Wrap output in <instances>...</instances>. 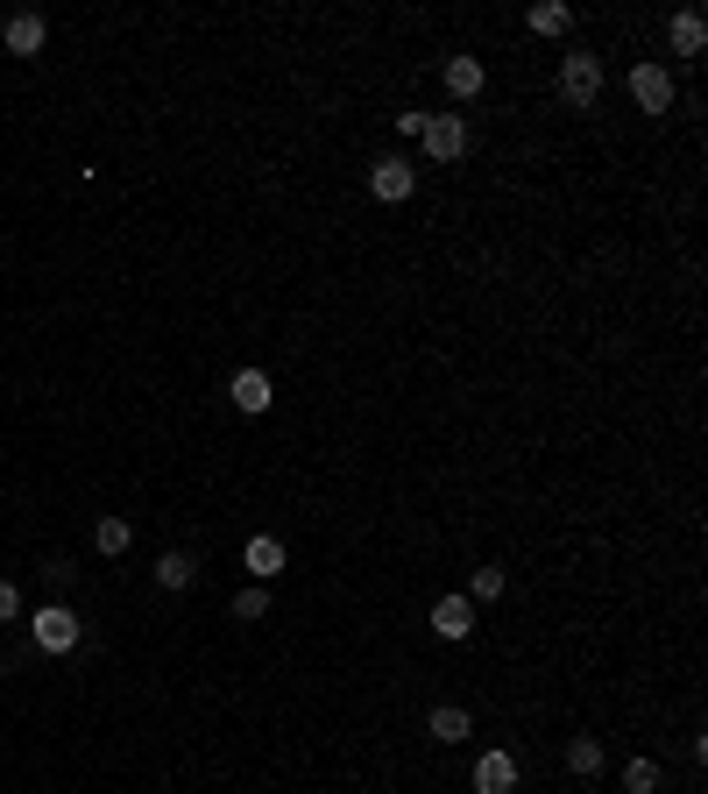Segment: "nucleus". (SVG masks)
I'll return each mask as SVG.
<instances>
[{
    "instance_id": "f257e3e1",
    "label": "nucleus",
    "mask_w": 708,
    "mask_h": 794,
    "mask_svg": "<svg viewBox=\"0 0 708 794\" xmlns=\"http://www.w3.org/2000/svg\"><path fill=\"white\" fill-rule=\"evenodd\" d=\"M595 93H602V57L595 50H574L560 65V100H567V107H595Z\"/></svg>"
},
{
    "instance_id": "f03ea898",
    "label": "nucleus",
    "mask_w": 708,
    "mask_h": 794,
    "mask_svg": "<svg viewBox=\"0 0 708 794\" xmlns=\"http://www.w3.org/2000/svg\"><path fill=\"white\" fill-rule=\"evenodd\" d=\"M28 638H36L43 653H71L79 646V618H71L65 603H43L36 618H28Z\"/></svg>"
},
{
    "instance_id": "7ed1b4c3",
    "label": "nucleus",
    "mask_w": 708,
    "mask_h": 794,
    "mask_svg": "<svg viewBox=\"0 0 708 794\" xmlns=\"http://www.w3.org/2000/svg\"><path fill=\"white\" fill-rule=\"evenodd\" d=\"M418 142L432 149V163H461L468 157V122L461 114H426V135Z\"/></svg>"
},
{
    "instance_id": "20e7f679",
    "label": "nucleus",
    "mask_w": 708,
    "mask_h": 794,
    "mask_svg": "<svg viewBox=\"0 0 708 794\" xmlns=\"http://www.w3.org/2000/svg\"><path fill=\"white\" fill-rule=\"evenodd\" d=\"M630 100H638L645 114H666L673 107V71L652 65V57H645V65H630Z\"/></svg>"
},
{
    "instance_id": "39448f33",
    "label": "nucleus",
    "mask_w": 708,
    "mask_h": 794,
    "mask_svg": "<svg viewBox=\"0 0 708 794\" xmlns=\"http://www.w3.org/2000/svg\"><path fill=\"white\" fill-rule=\"evenodd\" d=\"M411 185H418V171H411V163H404V157H383V163H375V171H369V192H375V199H383V206L411 199Z\"/></svg>"
},
{
    "instance_id": "423d86ee",
    "label": "nucleus",
    "mask_w": 708,
    "mask_h": 794,
    "mask_svg": "<svg viewBox=\"0 0 708 794\" xmlns=\"http://www.w3.org/2000/svg\"><path fill=\"white\" fill-rule=\"evenodd\" d=\"M475 794H518V759H510L503 745L475 759Z\"/></svg>"
},
{
    "instance_id": "0eeeda50",
    "label": "nucleus",
    "mask_w": 708,
    "mask_h": 794,
    "mask_svg": "<svg viewBox=\"0 0 708 794\" xmlns=\"http://www.w3.org/2000/svg\"><path fill=\"white\" fill-rule=\"evenodd\" d=\"M432 632H440L446 646H461V638L475 632V603L468 596H440V603H432Z\"/></svg>"
},
{
    "instance_id": "6e6552de",
    "label": "nucleus",
    "mask_w": 708,
    "mask_h": 794,
    "mask_svg": "<svg viewBox=\"0 0 708 794\" xmlns=\"http://www.w3.org/2000/svg\"><path fill=\"white\" fill-rule=\"evenodd\" d=\"M666 36H673V57H701V50H708V22H701L695 8H681V14H673V28H666Z\"/></svg>"
},
{
    "instance_id": "1a4fd4ad",
    "label": "nucleus",
    "mask_w": 708,
    "mask_h": 794,
    "mask_svg": "<svg viewBox=\"0 0 708 794\" xmlns=\"http://www.w3.org/2000/svg\"><path fill=\"white\" fill-rule=\"evenodd\" d=\"M481 85H489V71H481V57H446V93H454V100H475Z\"/></svg>"
},
{
    "instance_id": "9d476101",
    "label": "nucleus",
    "mask_w": 708,
    "mask_h": 794,
    "mask_svg": "<svg viewBox=\"0 0 708 794\" xmlns=\"http://www.w3.org/2000/svg\"><path fill=\"white\" fill-rule=\"evenodd\" d=\"M234 404H241V412H269V398H277V391H269V377H263V369H241V377H234V391H228Z\"/></svg>"
},
{
    "instance_id": "9b49d317",
    "label": "nucleus",
    "mask_w": 708,
    "mask_h": 794,
    "mask_svg": "<svg viewBox=\"0 0 708 794\" xmlns=\"http://www.w3.org/2000/svg\"><path fill=\"white\" fill-rule=\"evenodd\" d=\"M43 36H50V28H43V14H8V50L14 57H36Z\"/></svg>"
},
{
    "instance_id": "f8f14e48",
    "label": "nucleus",
    "mask_w": 708,
    "mask_h": 794,
    "mask_svg": "<svg viewBox=\"0 0 708 794\" xmlns=\"http://www.w3.org/2000/svg\"><path fill=\"white\" fill-rule=\"evenodd\" d=\"M241 561H248L255 582H277L283 575V546H277V539H248V553H241Z\"/></svg>"
},
{
    "instance_id": "ddd939ff",
    "label": "nucleus",
    "mask_w": 708,
    "mask_h": 794,
    "mask_svg": "<svg viewBox=\"0 0 708 794\" xmlns=\"http://www.w3.org/2000/svg\"><path fill=\"white\" fill-rule=\"evenodd\" d=\"M524 22H532V36H567V28H574V8H560V0H538Z\"/></svg>"
},
{
    "instance_id": "4468645a",
    "label": "nucleus",
    "mask_w": 708,
    "mask_h": 794,
    "mask_svg": "<svg viewBox=\"0 0 708 794\" xmlns=\"http://www.w3.org/2000/svg\"><path fill=\"white\" fill-rule=\"evenodd\" d=\"M432 738H440V745H461V738H468V710L440 702V710H432Z\"/></svg>"
},
{
    "instance_id": "2eb2a0df",
    "label": "nucleus",
    "mask_w": 708,
    "mask_h": 794,
    "mask_svg": "<svg viewBox=\"0 0 708 794\" xmlns=\"http://www.w3.org/2000/svg\"><path fill=\"white\" fill-rule=\"evenodd\" d=\"M191 575H199V567H191V553H163V561H156V582H163V589H191Z\"/></svg>"
},
{
    "instance_id": "dca6fc26",
    "label": "nucleus",
    "mask_w": 708,
    "mask_h": 794,
    "mask_svg": "<svg viewBox=\"0 0 708 794\" xmlns=\"http://www.w3.org/2000/svg\"><path fill=\"white\" fill-rule=\"evenodd\" d=\"M567 767H574L581 781H589V773H602V738H574V745H567Z\"/></svg>"
},
{
    "instance_id": "f3484780",
    "label": "nucleus",
    "mask_w": 708,
    "mask_h": 794,
    "mask_svg": "<svg viewBox=\"0 0 708 794\" xmlns=\"http://www.w3.org/2000/svg\"><path fill=\"white\" fill-rule=\"evenodd\" d=\"M128 539H135L128 518H100V526H93V546H100V553H128Z\"/></svg>"
},
{
    "instance_id": "a211bd4d",
    "label": "nucleus",
    "mask_w": 708,
    "mask_h": 794,
    "mask_svg": "<svg viewBox=\"0 0 708 794\" xmlns=\"http://www.w3.org/2000/svg\"><path fill=\"white\" fill-rule=\"evenodd\" d=\"M659 787V767H652V759H630V767H624V794H652Z\"/></svg>"
},
{
    "instance_id": "6ab92c4d",
    "label": "nucleus",
    "mask_w": 708,
    "mask_h": 794,
    "mask_svg": "<svg viewBox=\"0 0 708 794\" xmlns=\"http://www.w3.org/2000/svg\"><path fill=\"white\" fill-rule=\"evenodd\" d=\"M468 596H475V603H496V596H503V567H475Z\"/></svg>"
},
{
    "instance_id": "aec40b11",
    "label": "nucleus",
    "mask_w": 708,
    "mask_h": 794,
    "mask_svg": "<svg viewBox=\"0 0 708 794\" xmlns=\"http://www.w3.org/2000/svg\"><path fill=\"white\" fill-rule=\"evenodd\" d=\"M263 610H269V589H241V596H234V618H241V624H255Z\"/></svg>"
},
{
    "instance_id": "412c9836",
    "label": "nucleus",
    "mask_w": 708,
    "mask_h": 794,
    "mask_svg": "<svg viewBox=\"0 0 708 794\" xmlns=\"http://www.w3.org/2000/svg\"><path fill=\"white\" fill-rule=\"evenodd\" d=\"M22 618V589H14V582H0V624H14Z\"/></svg>"
}]
</instances>
